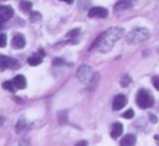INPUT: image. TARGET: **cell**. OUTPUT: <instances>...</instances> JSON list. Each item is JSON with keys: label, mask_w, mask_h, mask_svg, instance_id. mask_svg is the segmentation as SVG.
Instances as JSON below:
<instances>
[{"label": "cell", "mask_w": 159, "mask_h": 146, "mask_svg": "<svg viewBox=\"0 0 159 146\" xmlns=\"http://www.w3.org/2000/svg\"><path fill=\"white\" fill-rule=\"evenodd\" d=\"M125 34L122 27L119 26H113L110 29L106 30L102 32L95 40H94L93 45L91 46V50H96L98 52L107 53L113 48L115 44L120 40Z\"/></svg>", "instance_id": "1"}, {"label": "cell", "mask_w": 159, "mask_h": 146, "mask_svg": "<svg viewBox=\"0 0 159 146\" xmlns=\"http://www.w3.org/2000/svg\"><path fill=\"white\" fill-rule=\"evenodd\" d=\"M150 37V32L146 27L134 29L125 36V40L129 45H139L146 42Z\"/></svg>", "instance_id": "2"}, {"label": "cell", "mask_w": 159, "mask_h": 146, "mask_svg": "<svg viewBox=\"0 0 159 146\" xmlns=\"http://www.w3.org/2000/svg\"><path fill=\"white\" fill-rule=\"evenodd\" d=\"M136 104L141 109H147L154 106L155 99L149 91L147 89H139L136 94Z\"/></svg>", "instance_id": "3"}, {"label": "cell", "mask_w": 159, "mask_h": 146, "mask_svg": "<svg viewBox=\"0 0 159 146\" xmlns=\"http://www.w3.org/2000/svg\"><path fill=\"white\" fill-rule=\"evenodd\" d=\"M94 74H95V73H93V69H92L91 66H86V64H83V66H81L77 69L76 78L79 79L80 82L89 84V81L93 79Z\"/></svg>", "instance_id": "4"}, {"label": "cell", "mask_w": 159, "mask_h": 146, "mask_svg": "<svg viewBox=\"0 0 159 146\" xmlns=\"http://www.w3.org/2000/svg\"><path fill=\"white\" fill-rule=\"evenodd\" d=\"M21 66L19 61L14 58L8 57V56L0 55V70H6V69H12L16 70Z\"/></svg>", "instance_id": "5"}, {"label": "cell", "mask_w": 159, "mask_h": 146, "mask_svg": "<svg viewBox=\"0 0 159 146\" xmlns=\"http://www.w3.org/2000/svg\"><path fill=\"white\" fill-rule=\"evenodd\" d=\"M108 14H109L108 10L105 9L104 7H93V8H91L89 11V18L105 19L108 16Z\"/></svg>", "instance_id": "6"}, {"label": "cell", "mask_w": 159, "mask_h": 146, "mask_svg": "<svg viewBox=\"0 0 159 146\" xmlns=\"http://www.w3.org/2000/svg\"><path fill=\"white\" fill-rule=\"evenodd\" d=\"M26 45V42H25L24 36L21 33H16L14 34L13 38L11 40V46L13 49H23Z\"/></svg>", "instance_id": "7"}, {"label": "cell", "mask_w": 159, "mask_h": 146, "mask_svg": "<svg viewBox=\"0 0 159 146\" xmlns=\"http://www.w3.org/2000/svg\"><path fill=\"white\" fill-rule=\"evenodd\" d=\"M126 104H128V98H126L124 95H122V94H119V95L116 96L115 99H113L112 109L115 111L121 110Z\"/></svg>", "instance_id": "8"}, {"label": "cell", "mask_w": 159, "mask_h": 146, "mask_svg": "<svg viewBox=\"0 0 159 146\" xmlns=\"http://www.w3.org/2000/svg\"><path fill=\"white\" fill-rule=\"evenodd\" d=\"M134 1L135 0H119L115 5V10L116 11H124V10L130 9L134 5Z\"/></svg>", "instance_id": "9"}, {"label": "cell", "mask_w": 159, "mask_h": 146, "mask_svg": "<svg viewBox=\"0 0 159 146\" xmlns=\"http://www.w3.org/2000/svg\"><path fill=\"white\" fill-rule=\"evenodd\" d=\"M0 14L2 16L3 21L9 20L14 14V10L11 6H1L0 5Z\"/></svg>", "instance_id": "10"}, {"label": "cell", "mask_w": 159, "mask_h": 146, "mask_svg": "<svg viewBox=\"0 0 159 146\" xmlns=\"http://www.w3.org/2000/svg\"><path fill=\"white\" fill-rule=\"evenodd\" d=\"M13 83L18 89H26V86H27L26 79H25V76L22 75V74H18L16 76H14Z\"/></svg>", "instance_id": "11"}, {"label": "cell", "mask_w": 159, "mask_h": 146, "mask_svg": "<svg viewBox=\"0 0 159 146\" xmlns=\"http://www.w3.org/2000/svg\"><path fill=\"white\" fill-rule=\"evenodd\" d=\"M122 132H123V125H122V123L116 122V123L112 124V128H111V132H110V135L112 139H118L122 134Z\"/></svg>", "instance_id": "12"}, {"label": "cell", "mask_w": 159, "mask_h": 146, "mask_svg": "<svg viewBox=\"0 0 159 146\" xmlns=\"http://www.w3.org/2000/svg\"><path fill=\"white\" fill-rule=\"evenodd\" d=\"M136 143V136L133 134H126L123 139L120 141V145L122 146H131V145H134Z\"/></svg>", "instance_id": "13"}, {"label": "cell", "mask_w": 159, "mask_h": 146, "mask_svg": "<svg viewBox=\"0 0 159 146\" xmlns=\"http://www.w3.org/2000/svg\"><path fill=\"white\" fill-rule=\"evenodd\" d=\"M19 8H20V10L23 13H29V12L32 11L33 3L31 1H27V0H23V1L20 2V5H19Z\"/></svg>", "instance_id": "14"}, {"label": "cell", "mask_w": 159, "mask_h": 146, "mask_svg": "<svg viewBox=\"0 0 159 146\" xmlns=\"http://www.w3.org/2000/svg\"><path fill=\"white\" fill-rule=\"evenodd\" d=\"M43 62V58L38 55H33L27 59V63L32 66H39L40 63Z\"/></svg>", "instance_id": "15"}, {"label": "cell", "mask_w": 159, "mask_h": 146, "mask_svg": "<svg viewBox=\"0 0 159 146\" xmlns=\"http://www.w3.org/2000/svg\"><path fill=\"white\" fill-rule=\"evenodd\" d=\"M42 19H43V16L38 11H34V12H31V13H30V20H31V22L38 23L42 21Z\"/></svg>", "instance_id": "16"}, {"label": "cell", "mask_w": 159, "mask_h": 146, "mask_svg": "<svg viewBox=\"0 0 159 146\" xmlns=\"http://www.w3.org/2000/svg\"><path fill=\"white\" fill-rule=\"evenodd\" d=\"M2 87L5 89H7V91L12 92V93H14V92H16V89L13 81H6V82H3L2 83Z\"/></svg>", "instance_id": "17"}, {"label": "cell", "mask_w": 159, "mask_h": 146, "mask_svg": "<svg viewBox=\"0 0 159 146\" xmlns=\"http://www.w3.org/2000/svg\"><path fill=\"white\" fill-rule=\"evenodd\" d=\"M25 124H26V122H25V120L23 119H20L18 121V123H16V133H21L23 130H24V128H25Z\"/></svg>", "instance_id": "18"}, {"label": "cell", "mask_w": 159, "mask_h": 146, "mask_svg": "<svg viewBox=\"0 0 159 146\" xmlns=\"http://www.w3.org/2000/svg\"><path fill=\"white\" fill-rule=\"evenodd\" d=\"M80 32H81V29H74V30H71L70 32H68V34H66V36L68 37H76L77 35L80 34Z\"/></svg>", "instance_id": "19"}, {"label": "cell", "mask_w": 159, "mask_h": 146, "mask_svg": "<svg viewBox=\"0 0 159 146\" xmlns=\"http://www.w3.org/2000/svg\"><path fill=\"white\" fill-rule=\"evenodd\" d=\"M133 117H134V110H132V109H129L122 115V118H124V119H132Z\"/></svg>", "instance_id": "20"}, {"label": "cell", "mask_w": 159, "mask_h": 146, "mask_svg": "<svg viewBox=\"0 0 159 146\" xmlns=\"http://www.w3.org/2000/svg\"><path fill=\"white\" fill-rule=\"evenodd\" d=\"M7 45V35L6 34H0V48H3Z\"/></svg>", "instance_id": "21"}, {"label": "cell", "mask_w": 159, "mask_h": 146, "mask_svg": "<svg viewBox=\"0 0 159 146\" xmlns=\"http://www.w3.org/2000/svg\"><path fill=\"white\" fill-rule=\"evenodd\" d=\"M131 83V79L129 78L128 75H125L123 79H122V81H121V84H122V86H124V87H126L129 84Z\"/></svg>", "instance_id": "22"}, {"label": "cell", "mask_w": 159, "mask_h": 146, "mask_svg": "<svg viewBox=\"0 0 159 146\" xmlns=\"http://www.w3.org/2000/svg\"><path fill=\"white\" fill-rule=\"evenodd\" d=\"M152 84H154L155 89L159 91V76H154L152 78Z\"/></svg>", "instance_id": "23"}, {"label": "cell", "mask_w": 159, "mask_h": 146, "mask_svg": "<svg viewBox=\"0 0 159 146\" xmlns=\"http://www.w3.org/2000/svg\"><path fill=\"white\" fill-rule=\"evenodd\" d=\"M149 119H150V120H152V122H154V123H156V122H157V121H158V120H157V118H156V117H155V116H154V115H152V113H150V115H149Z\"/></svg>", "instance_id": "24"}, {"label": "cell", "mask_w": 159, "mask_h": 146, "mask_svg": "<svg viewBox=\"0 0 159 146\" xmlns=\"http://www.w3.org/2000/svg\"><path fill=\"white\" fill-rule=\"evenodd\" d=\"M76 145H87V142L85 141H82V142H79V143L76 144Z\"/></svg>", "instance_id": "25"}, {"label": "cell", "mask_w": 159, "mask_h": 146, "mask_svg": "<svg viewBox=\"0 0 159 146\" xmlns=\"http://www.w3.org/2000/svg\"><path fill=\"white\" fill-rule=\"evenodd\" d=\"M60 1H64V2H68V3H72L73 0H60Z\"/></svg>", "instance_id": "26"}, {"label": "cell", "mask_w": 159, "mask_h": 146, "mask_svg": "<svg viewBox=\"0 0 159 146\" xmlns=\"http://www.w3.org/2000/svg\"><path fill=\"white\" fill-rule=\"evenodd\" d=\"M2 22H5V21H3L2 16H1V14H0V23H2Z\"/></svg>", "instance_id": "27"}, {"label": "cell", "mask_w": 159, "mask_h": 146, "mask_svg": "<svg viewBox=\"0 0 159 146\" xmlns=\"http://www.w3.org/2000/svg\"><path fill=\"white\" fill-rule=\"evenodd\" d=\"M1 29H2V26H1V23H0V30H1Z\"/></svg>", "instance_id": "28"}]
</instances>
